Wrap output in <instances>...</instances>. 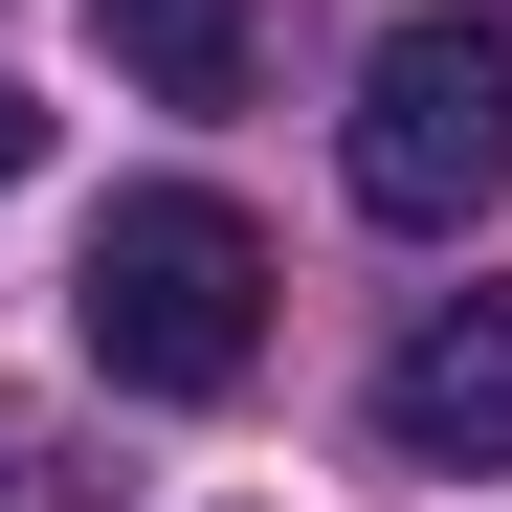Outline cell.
<instances>
[{"label":"cell","mask_w":512,"mask_h":512,"mask_svg":"<svg viewBox=\"0 0 512 512\" xmlns=\"http://www.w3.org/2000/svg\"><path fill=\"white\" fill-rule=\"evenodd\" d=\"M67 334H90L112 401H223L268 357V223L201 201V179H134L90 223V268H67Z\"/></svg>","instance_id":"cell-1"},{"label":"cell","mask_w":512,"mask_h":512,"mask_svg":"<svg viewBox=\"0 0 512 512\" xmlns=\"http://www.w3.org/2000/svg\"><path fill=\"white\" fill-rule=\"evenodd\" d=\"M334 156H357V201H379L401 245H468V223L512 201V0H423V23H379Z\"/></svg>","instance_id":"cell-2"},{"label":"cell","mask_w":512,"mask_h":512,"mask_svg":"<svg viewBox=\"0 0 512 512\" xmlns=\"http://www.w3.org/2000/svg\"><path fill=\"white\" fill-rule=\"evenodd\" d=\"M379 446L401 468H512V290H446L379 357Z\"/></svg>","instance_id":"cell-3"},{"label":"cell","mask_w":512,"mask_h":512,"mask_svg":"<svg viewBox=\"0 0 512 512\" xmlns=\"http://www.w3.org/2000/svg\"><path fill=\"white\" fill-rule=\"evenodd\" d=\"M90 45L134 67L156 112H223V90H245V0H90Z\"/></svg>","instance_id":"cell-4"},{"label":"cell","mask_w":512,"mask_h":512,"mask_svg":"<svg viewBox=\"0 0 512 512\" xmlns=\"http://www.w3.org/2000/svg\"><path fill=\"white\" fill-rule=\"evenodd\" d=\"M23 156H45V112H23V90H0V179H23Z\"/></svg>","instance_id":"cell-5"}]
</instances>
